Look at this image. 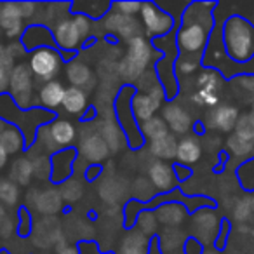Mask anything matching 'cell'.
Masks as SVG:
<instances>
[{"label":"cell","instance_id":"obj_1","mask_svg":"<svg viewBox=\"0 0 254 254\" xmlns=\"http://www.w3.org/2000/svg\"><path fill=\"white\" fill-rule=\"evenodd\" d=\"M218 2H191L187 5L181 18V28L176 32V46L183 56L202 63L211 35L216 28L212 11Z\"/></svg>","mask_w":254,"mask_h":254},{"label":"cell","instance_id":"obj_2","mask_svg":"<svg viewBox=\"0 0 254 254\" xmlns=\"http://www.w3.org/2000/svg\"><path fill=\"white\" fill-rule=\"evenodd\" d=\"M223 47L233 63L244 64L254 58V23L240 14H232L221 26Z\"/></svg>","mask_w":254,"mask_h":254},{"label":"cell","instance_id":"obj_3","mask_svg":"<svg viewBox=\"0 0 254 254\" xmlns=\"http://www.w3.org/2000/svg\"><path fill=\"white\" fill-rule=\"evenodd\" d=\"M155 47L146 37L138 35L127 42V51L122 60L117 64V73L126 82V85H136L139 78L148 71L152 63V54L155 53Z\"/></svg>","mask_w":254,"mask_h":254},{"label":"cell","instance_id":"obj_4","mask_svg":"<svg viewBox=\"0 0 254 254\" xmlns=\"http://www.w3.org/2000/svg\"><path fill=\"white\" fill-rule=\"evenodd\" d=\"M136 94V87L134 85H126L124 84L120 87V91L117 92L115 98V119L119 122L120 129L126 134V141L129 145L131 150H139L145 145V138L141 134V129H139V122L136 120L134 113L131 108V99Z\"/></svg>","mask_w":254,"mask_h":254},{"label":"cell","instance_id":"obj_5","mask_svg":"<svg viewBox=\"0 0 254 254\" xmlns=\"http://www.w3.org/2000/svg\"><path fill=\"white\" fill-rule=\"evenodd\" d=\"M77 138V129L70 120L54 119L53 122L46 124L37 132V139L42 143V146L51 153H56L58 150L70 148V145Z\"/></svg>","mask_w":254,"mask_h":254},{"label":"cell","instance_id":"obj_6","mask_svg":"<svg viewBox=\"0 0 254 254\" xmlns=\"http://www.w3.org/2000/svg\"><path fill=\"white\" fill-rule=\"evenodd\" d=\"M35 77L26 63H16L9 73V96L18 108L28 110L33 101Z\"/></svg>","mask_w":254,"mask_h":254},{"label":"cell","instance_id":"obj_7","mask_svg":"<svg viewBox=\"0 0 254 254\" xmlns=\"http://www.w3.org/2000/svg\"><path fill=\"white\" fill-rule=\"evenodd\" d=\"M139 18L146 39H162L174 32V18L169 12L162 11L155 2H143Z\"/></svg>","mask_w":254,"mask_h":254},{"label":"cell","instance_id":"obj_8","mask_svg":"<svg viewBox=\"0 0 254 254\" xmlns=\"http://www.w3.org/2000/svg\"><path fill=\"white\" fill-rule=\"evenodd\" d=\"M61 64H63V56L54 47H42V49L30 53V70H32L35 80H40L44 84L58 77V73L61 71Z\"/></svg>","mask_w":254,"mask_h":254},{"label":"cell","instance_id":"obj_9","mask_svg":"<svg viewBox=\"0 0 254 254\" xmlns=\"http://www.w3.org/2000/svg\"><path fill=\"white\" fill-rule=\"evenodd\" d=\"M103 28L126 42L141 35V23L134 16H126L115 9H110L108 14L103 18Z\"/></svg>","mask_w":254,"mask_h":254},{"label":"cell","instance_id":"obj_10","mask_svg":"<svg viewBox=\"0 0 254 254\" xmlns=\"http://www.w3.org/2000/svg\"><path fill=\"white\" fill-rule=\"evenodd\" d=\"M219 232V223L214 214V209L204 207L197 211L191 219V239L200 242L202 246H214V240Z\"/></svg>","mask_w":254,"mask_h":254},{"label":"cell","instance_id":"obj_11","mask_svg":"<svg viewBox=\"0 0 254 254\" xmlns=\"http://www.w3.org/2000/svg\"><path fill=\"white\" fill-rule=\"evenodd\" d=\"M54 42H56V49L61 54H77V51L82 46V37L78 33V28L75 25L73 18L61 19L58 25H54L53 28Z\"/></svg>","mask_w":254,"mask_h":254},{"label":"cell","instance_id":"obj_12","mask_svg":"<svg viewBox=\"0 0 254 254\" xmlns=\"http://www.w3.org/2000/svg\"><path fill=\"white\" fill-rule=\"evenodd\" d=\"M0 30L9 40L21 39L25 33V16L19 7V2L0 4Z\"/></svg>","mask_w":254,"mask_h":254},{"label":"cell","instance_id":"obj_13","mask_svg":"<svg viewBox=\"0 0 254 254\" xmlns=\"http://www.w3.org/2000/svg\"><path fill=\"white\" fill-rule=\"evenodd\" d=\"M77 150L75 148H64L60 152L53 153L49 157L51 162V178L49 181L53 185H63L64 181L71 180L73 174V164L77 160Z\"/></svg>","mask_w":254,"mask_h":254},{"label":"cell","instance_id":"obj_14","mask_svg":"<svg viewBox=\"0 0 254 254\" xmlns=\"http://www.w3.org/2000/svg\"><path fill=\"white\" fill-rule=\"evenodd\" d=\"M148 180L152 187L160 193H171L178 190V180L174 176L173 166L162 160H155L148 166Z\"/></svg>","mask_w":254,"mask_h":254},{"label":"cell","instance_id":"obj_15","mask_svg":"<svg viewBox=\"0 0 254 254\" xmlns=\"http://www.w3.org/2000/svg\"><path fill=\"white\" fill-rule=\"evenodd\" d=\"M21 46L25 47L26 53H33V51L42 49V47H54L56 49L53 30L44 23H35V25L26 26L25 33L21 37Z\"/></svg>","mask_w":254,"mask_h":254},{"label":"cell","instance_id":"obj_16","mask_svg":"<svg viewBox=\"0 0 254 254\" xmlns=\"http://www.w3.org/2000/svg\"><path fill=\"white\" fill-rule=\"evenodd\" d=\"M82 157L91 164H101L103 160L108 159L110 148L106 145V141L103 139V136L96 131L85 132L80 138V145H78Z\"/></svg>","mask_w":254,"mask_h":254},{"label":"cell","instance_id":"obj_17","mask_svg":"<svg viewBox=\"0 0 254 254\" xmlns=\"http://www.w3.org/2000/svg\"><path fill=\"white\" fill-rule=\"evenodd\" d=\"M162 119L166 120L171 134H174V136L187 134L191 127H193L190 113H188L185 108H181L180 105H176L174 101H171L162 106Z\"/></svg>","mask_w":254,"mask_h":254},{"label":"cell","instance_id":"obj_18","mask_svg":"<svg viewBox=\"0 0 254 254\" xmlns=\"http://www.w3.org/2000/svg\"><path fill=\"white\" fill-rule=\"evenodd\" d=\"M30 204L44 216H53L63 209V198L58 188H47V190H32L28 197Z\"/></svg>","mask_w":254,"mask_h":254},{"label":"cell","instance_id":"obj_19","mask_svg":"<svg viewBox=\"0 0 254 254\" xmlns=\"http://www.w3.org/2000/svg\"><path fill=\"white\" fill-rule=\"evenodd\" d=\"M153 239L146 237L138 228H132L120 239L117 254H148Z\"/></svg>","mask_w":254,"mask_h":254},{"label":"cell","instance_id":"obj_20","mask_svg":"<svg viewBox=\"0 0 254 254\" xmlns=\"http://www.w3.org/2000/svg\"><path fill=\"white\" fill-rule=\"evenodd\" d=\"M66 78L71 84V87L84 89L85 92H89L94 87V73H92L91 66L80 60H73L68 63Z\"/></svg>","mask_w":254,"mask_h":254},{"label":"cell","instance_id":"obj_21","mask_svg":"<svg viewBox=\"0 0 254 254\" xmlns=\"http://www.w3.org/2000/svg\"><path fill=\"white\" fill-rule=\"evenodd\" d=\"M239 110L235 106L230 105H221L216 106L209 115V124L212 129L219 132H232L235 131V126L239 122Z\"/></svg>","mask_w":254,"mask_h":254},{"label":"cell","instance_id":"obj_22","mask_svg":"<svg viewBox=\"0 0 254 254\" xmlns=\"http://www.w3.org/2000/svg\"><path fill=\"white\" fill-rule=\"evenodd\" d=\"M155 214L159 223H162L166 228H176L178 225L185 221L188 209L178 200H167L166 204H159Z\"/></svg>","mask_w":254,"mask_h":254},{"label":"cell","instance_id":"obj_23","mask_svg":"<svg viewBox=\"0 0 254 254\" xmlns=\"http://www.w3.org/2000/svg\"><path fill=\"white\" fill-rule=\"evenodd\" d=\"M64 94H66V87L61 84L60 80H51L44 84L39 91V103L40 108L47 110V112H54L63 105Z\"/></svg>","mask_w":254,"mask_h":254},{"label":"cell","instance_id":"obj_24","mask_svg":"<svg viewBox=\"0 0 254 254\" xmlns=\"http://www.w3.org/2000/svg\"><path fill=\"white\" fill-rule=\"evenodd\" d=\"M99 134L103 136V139H105L106 145H108L110 152H113V153L119 152V150L122 148L124 143H127L126 134H124L122 129H120L117 119H113V117H106V119L101 120Z\"/></svg>","mask_w":254,"mask_h":254},{"label":"cell","instance_id":"obj_25","mask_svg":"<svg viewBox=\"0 0 254 254\" xmlns=\"http://www.w3.org/2000/svg\"><path fill=\"white\" fill-rule=\"evenodd\" d=\"M63 110L70 115H82L87 112L89 108V96L84 89L78 87H66V94L63 99Z\"/></svg>","mask_w":254,"mask_h":254},{"label":"cell","instance_id":"obj_26","mask_svg":"<svg viewBox=\"0 0 254 254\" xmlns=\"http://www.w3.org/2000/svg\"><path fill=\"white\" fill-rule=\"evenodd\" d=\"M178 139L174 134H167L160 139L150 143V153L155 157L157 160H162V162H169V160L176 159L178 153Z\"/></svg>","mask_w":254,"mask_h":254},{"label":"cell","instance_id":"obj_27","mask_svg":"<svg viewBox=\"0 0 254 254\" xmlns=\"http://www.w3.org/2000/svg\"><path fill=\"white\" fill-rule=\"evenodd\" d=\"M0 146L7 152L9 157L18 155L23 150H26L25 136H23V132L16 126H9L0 132Z\"/></svg>","mask_w":254,"mask_h":254},{"label":"cell","instance_id":"obj_28","mask_svg":"<svg viewBox=\"0 0 254 254\" xmlns=\"http://www.w3.org/2000/svg\"><path fill=\"white\" fill-rule=\"evenodd\" d=\"M202 157V146L195 138H183L178 143V153L176 160L178 164L183 166H193L200 160Z\"/></svg>","mask_w":254,"mask_h":254},{"label":"cell","instance_id":"obj_29","mask_svg":"<svg viewBox=\"0 0 254 254\" xmlns=\"http://www.w3.org/2000/svg\"><path fill=\"white\" fill-rule=\"evenodd\" d=\"M35 176L33 173V162L26 157H19L12 162L9 169V180L14 181L18 187H28L32 183V178Z\"/></svg>","mask_w":254,"mask_h":254},{"label":"cell","instance_id":"obj_30","mask_svg":"<svg viewBox=\"0 0 254 254\" xmlns=\"http://www.w3.org/2000/svg\"><path fill=\"white\" fill-rule=\"evenodd\" d=\"M139 129H141V134H143V138H145V141H148V143L164 138V136H167L171 132L166 120L157 115L153 117V119H150L148 122L139 124Z\"/></svg>","mask_w":254,"mask_h":254},{"label":"cell","instance_id":"obj_31","mask_svg":"<svg viewBox=\"0 0 254 254\" xmlns=\"http://www.w3.org/2000/svg\"><path fill=\"white\" fill-rule=\"evenodd\" d=\"M237 181L246 193H254V157L244 160L237 167Z\"/></svg>","mask_w":254,"mask_h":254},{"label":"cell","instance_id":"obj_32","mask_svg":"<svg viewBox=\"0 0 254 254\" xmlns=\"http://www.w3.org/2000/svg\"><path fill=\"white\" fill-rule=\"evenodd\" d=\"M183 240H185V233L178 232L176 228H166L164 232H160L159 244H160L162 253L167 254V253H174V251H181L180 246ZM185 242H187V240H185Z\"/></svg>","mask_w":254,"mask_h":254},{"label":"cell","instance_id":"obj_33","mask_svg":"<svg viewBox=\"0 0 254 254\" xmlns=\"http://www.w3.org/2000/svg\"><path fill=\"white\" fill-rule=\"evenodd\" d=\"M221 85H223V77L216 70H211V68H205V70L197 77L198 91L216 92V94H218Z\"/></svg>","mask_w":254,"mask_h":254},{"label":"cell","instance_id":"obj_34","mask_svg":"<svg viewBox=\"0 0 254 254\" xmlns=\"http://www.w3.org/2000/svg\"><path fill=\"white\" fill-rule=\"evenodd\" d=\"M136 228L141 233H145L146 237L153 239L159 230V219H157L155 211H150V209H141L138 216V221H136Z\"/></svg>","mask_w":254,"mask_h":254},{"label":"cell","instance_id":"obj_35","mask_svg":"<svg viewBox=\"0 0 254 254\" xmlns=\"http://www.w3.org/2000/svg\"><path fill=\"white\" fill-rule=\"evenodd\" d=\"M19 197H21V191L18 185L9 178H0V204L12 207L19 202Z\"/></svg>","mask_w":254,"mask_h":254},{"label":"cell","instance_id":"obj_36","mask_svg":"<svg viewBox=\"0 0 254 254\" xmlns=\"http://www.w3.org/2000/svg\"><path fill=\"white\" fill-rule=\"evenodd\" d=\"M60 195L61 198H63V202H68V204H71V202L78 200L82 195V187H80V181L77 180H68L64 181L63 185H60Z\"/></svg>","mask_w":254,"mask_h":254},{"label":"cell","instance_id":"obj_37","mask_svg":"<svg viewBox=\"0 0 254 254\" xmlns=\"http://www.w3.org/2000/svg\"><path fill=\"white\" fill-rule=\"evenodd\" d=\"M226 148L233 155H247V153H251L254 150V143L244 141V139L237 138L235 134H232L226 139Z\"/></svg>","mask_w":254,"mask_h":254},{"label":"cell","instance_id":"obj_38","mask_svg":"<svg viewBox=\"0 0 254 254\" xmlns=\"http://www.w3.org/2000/svg\"><path fill=\"white\" fill-rule=\"evenodd\" d=\"M230 232H232V221L230 219H221L219 221V232H218V237H216L214 240V249L219 251V253H223L226 247V244H228V237H230Z\"/></svg>","mask_w":254,"mask_h":254},{"label":"cell","instance_id":"obj_39","mask_svg":"<svg viewBox=\"0 0 254 254\" xmlns=\"http://www.w3.org/2000/svg\"><path fill=\"white\" fill-rule=\"evenodd\" d=\"M191 103L198 106H218L219 96L216 92H207V91H197L195 94H191Z\"/></svg>","mask_w":254,"mask_h":254},{"label":"cell","instance_id":"obj_40","mask_svg":"<svg viewBox=\"0 0 254 254\" xmlns=\"http://www.w3.org/2000/svg\"><path fill=\"white\" fill-rule=\"evenodd\" d=\"M32 216H30V211L26 205L19 207V223H18V235L26 239L32 232Z\"/></svg>","mask_w":254,"mask_h":254},{"label":"cell","instance_id":"obj_41","mask_svg":"<svg viewBox=\"0 0 254 254\" xmlns=\"http://www.w3.org/2000/svg\"><path fill=\"white\" fill-rule=\"evenodd\" d=\"M143 2H112V9L122 12L126 16H134L141 12Z\"/></svg>","mask_w":254,"mask_h":254},{"label":"cell","instance_id":"obj_42","mask_svg":"<svg viewBox=\"0 0 254 254\" xmlns=\"http://www.w3.org/2000/svg\"><path fill=\"white\" fill-rule=\"evenodd\" d=\"M202 66V63L195 60H188V58H178L176 61V75H191Z\"/></svg>","mask_w":254,"mask_h":254},{"label":"cell","instance_id":"obj_43","mask_svg":"<svg viewBox=\"0 0 254 254\" xmlns=\"http://www.w3.org/2000/svg\"><path fill=\"white\" fill-rule=\"evenodd\" d=\"M14 64L16 63L12 60L0 61V94H5L9 91V73Z\"/></svg>","mask_w":254,"mask_h":254},{"label":"cell","instance_id":"obj_44","mask_svg":"<svg viewBox=\"0 0 254 254\" xmlns=\"http://www.w3.org/2000/svg\"><path fill=\"white\" fill-rule=\"evenodd\" d=\"M73 21H75V25H77L78 33H80L82 40H87L89 35H91V32H92L91 19H89L87 16H84V14H75L73 16Z\"/></svg>","mask_w":254,"mask_h":254},{"label":"cell","instance_id":"obj_45","mask_svg":"<svg viewBox=\"0 0 254 254\" xmlns=\"http://www.w3.org/2000/svg\"><path fill=\"white\" fill-rule=\"evenodd\" d=\"M173 171H174V176H176L178 183H183V181L190 180L191 174H193V171H191V167L188 166H183V164H173Z\"/></svg>","mask_w":254,"mask_h":254},{"label":"cell","instance_id":"obj_46","mask_svg":"<svg viewBox=\"0 0 254 254\" xmlns=\"http://www.w3.org/2000/svg\"><path fill=\"white\" fill-rule=\"evenodd\" d=\"M54 254H78V249L63 239L58 244H54Z\"/></svg>","mask_w":254,"mask_h":254},{"label":"cell","instance_id":"obj_47","mask_svg":"<svg viewBox=\"0 0 254 254\" xmlns=\"http://www.w3.org/2000/svg\"><path fill=\"white\" fill-rule=\"evenodd\" d=\"M101 173H103L101 164H89L87 169H85V173H84V176L89 183H92V181H96L99 176H101Z\"/></svg>","mask_w":254,"mask_h":254},{"label":"cell","instance_id":"obj_48","mask_svg":"<svg viewBox=\"0 0 254 254\" xmlns=\"http://www.w3.org/2000/svg\"><path fill=\"white\" fill-rule=\"evenodd\" d=\"M19 7H21V12H23V16H25V19H30L37 14L39 4H35V2H19Z\"/></svg>","mask_w":254,"mask_h":254},{"label":"cell","instance_id":"obj_49","mask_svg":"<svg viewBox=\"0 0 254 254\" xmlns=\"http://www.w3.org/2000/svg\"><path fill=\"white\" fill-rule=\"evenodd\" d=\"M7 162H9V155H7V152H5L2 146H0V171L4 169L5 166H7Z\"/></svg>","mask_w":254,"mask_h":254},{"label":"cell","instance_id":"obj_50","mask_svg":"<svg viewBox=\"0 0 254 254\" xmlns=\"http://www.w3.org/2000/svg\"><path fill=\"white\" fill-rule=\"evenodd\" d=\"M193 131H195V134H197V136L205 134V126H204V122H195L193 124Z\"/></svg>","mask_w":254,"mask_h":254},{"label":"cell","instance_id":"obj_51","mask_svg":"<svg viewBox=\"0 0 254 254\" xmlns=\"http://www.w3.org/2000/svg\"><path fill=\"white\" fill-rule=\"evenodd\" d=\"M87 115H84V117H82V120H85V122H87V120H91L92 119V117H96V115H98V112H96V110L94 108H91V110H87Z\"/></svg>","mask_w":254,"mask_h":254},{"label":"cell","instance_id":"obj_52","mask_svg":"<svg viewBox=\"0 0 254 254\" xmlns=\"http://www.w3.org/2000/svg\"><path fill=\"white\" fill-rule=\"evenodd\" d=\"M4 218H7V211H5L4 204H0V219H4Z\"/></svg>","mask_w":254,"mask_h":254},{"label":"cell","instance_id":"obj_53","mask_svg":"<svg viewBox=\"0 0 254 254\" xmlns=\"http://www.w3.org/2000/svg\"><path fill=\"white\" fill-rule=\"evenodd\" d=\"M167 254H185V251H174V253H167Z\"/></svg>","mask_w":254,"mask_h":254},{"label":"cell","instance_id":"obj_54","mask_svg":"<svg viewBox=\"0 0 254 254\" xmlns=\"http://www.w3.org/2000/svg\"><path fill=\"white\" fill-rule=\"evenodd\" d=\"M251 113L254 115V99H253V105H251Z\"/></svg>","mask_w":254,"mask_h":254},{"label":"cell","instance_id":"obj_55","mask_svg":"<svg viewBox=\"0 0 254 254\" xmlns=\"http://www.w3.org/2000/svg\"><path fill=\"white\" fill-rule=\"evenodd\" d=\"M0 253H2V247H0Z\"/></svg>","mask_w":254,"mask_h":254}]
</instances>
